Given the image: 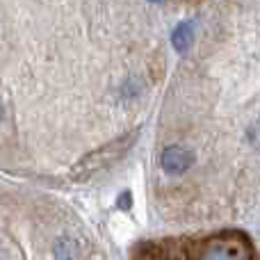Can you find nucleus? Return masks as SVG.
Instances as JSON below:
<instances>
[{"mask_svg": "<svg viewBox=\"0 0 260 260\" xmlns=\"http://www.w3.org/2000/svg\"><path fill=\"white\" fill-rule=\"evenodd\" d=\"M199 260H251V249L238 235H221L208 242Z\"/></svg>", "mask_w": 260, "mask_h": 260, "instance_id": "1", "label": "nucleus"}, {"mask_svg": "<svg viewBox=\"0 0 260 260\" xmlns=\"http://www.w3.org/2000/svg\"><path fill=\"white\" fill-rule=\"evenodd\" d=\"M192 153L183 146H169L162 151V157H160V165L167 174L171 176H178V174H185V171L192 167Z\"/></svg>", "mask_w": 260, "mask_h": 260, "instance_id": "2", "label": "nucleus"}, {"mask_svg": "<svg viewBox=\"0 0 260 260\" xmlns=\"http://www.w3.org/2000/svg\"><path fill=\"white\" fill-rule=\"evenodd\" d=\"M192 39H194L192 23H180L174 30V35H171V44H174V48L178 50V53H185V50L192 46Z\"/></svg>", "mask_w": 260, "mask_h": 260, "instance_id": "3", "label": "nucleus"}, {"mask_svg": "<svg viewBox=\"0 0 260 260\" xmlns=\"http://www.w3.org/2000/svg\"><path fill=\"white\" fill-rule=\"evenodd\" d=\"M76 242L73 240H59L57 244H55V256L57 260H76Z\"/></svg>", "mask_w": 260, "mask_h": 260, "instance_id": "4", "label": "nucleus"}, {"mask_svg": "<svg viewBox=\"0 0 260 260\" xmlns=\"http://www.w3.org/2000/svg\"><path fill=\"white\" fill-rule=\"evenodd\" d=\"M0 121H3V105H0Z\"/></svg>", "mask_w": 260, "mask_h": 260, "instance_id": "5", "label": "nucleus"}]
</instances>
